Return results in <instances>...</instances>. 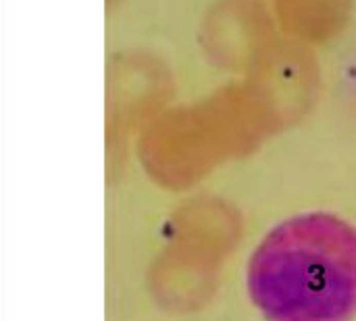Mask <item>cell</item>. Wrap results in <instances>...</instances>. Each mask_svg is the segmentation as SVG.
Here are the masks:
<instances>
[{"instance_id": "1", "label": "cell", "mask_w": 356, "mask_h": 321, "mask_svg": "<svg viewBox=\"0 0 356 321\" xmlns=\"http://www.w3.org/2000/svg\"><path fill=\"white\" fill-rule=\"evenodd\" d=\"M246 279L267 321H352L356 227L325 211L290 217L256 246Z\"/></svg>"}]
</instances>
